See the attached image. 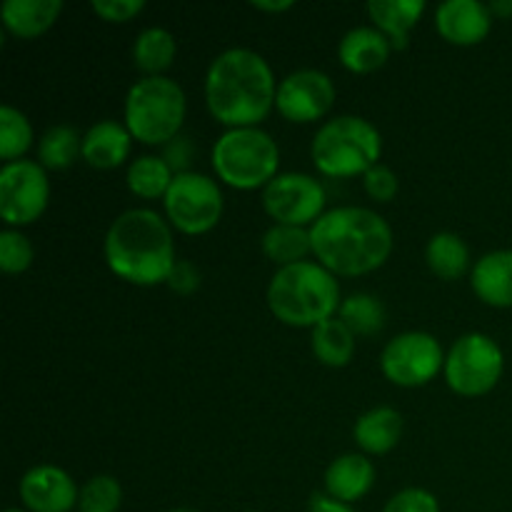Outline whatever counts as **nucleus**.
Returning <instances> with one entry per match:
<instances>
[{
	"label": "nucleus",
	"instance_id": "obj_1",
	"mask_svg": "<svg viewBox=\"0 0 512 512\" xmlns=\"http://www.w3.org/2000/svg\"><path fill=\"white\" fill-rule=\"evenodd\" d=\"M278 80L260 53L228 48L215 55L205 73V105L210 115L233 128H260L275 108Z\"/></svg>",
	"mask_w": 512,
	"mask_h": 512
},
{
	"label": "nucleus",
	"instance_id": "obj_2",
	"mask_svg": "<svg viewBox=\"0 0 512 512\" xmlns=\"http://www.w3.org/2000/svg\"><path fill=\"white\" fill-rule=\"evenodd\" d=\"M310 240L315 260L335 278L373 273L393 253V230L388 220L360 205L325 210L310 228Z\"/></svg>",
	"mask_w": 512,
	"mask_h": 512
},
{
	"label": "nucleus",
	"instance_id": "obj_3",
	"mask_svg": "<svg viewBox=\"0 0 512 512\" xmlns=\"http://www.w3.org/2000/svg\"><path fill=\"white\" fill-rule=\"evenodd\" d=\"M103 253L110 273L140 288L165 283L178 263L170 223L150 208L120 213L110 223Z\"/></svg>",
	"mask_w": 512,
	"mask_h": 512
},
{
	"label": "nucleus",
	"instance_id": "obj_4",
	"mask_svg": "<svg viewBox=\"0 0 512 512\" xmlns=\"http://www.w3.org/2000/svg\"><path fill=\"white\" fill-rule=\"evenodd\" d=\"M340 283L318 260L278 268L268 285V308L290 328H318L340 310Z\"/></svg>",
	"mask_w": 512,
	"mask_h": 512
},
{
	"label": "nucleus",
	"instance_id": "obj_5",
	"mask_svg": "<svg viewBox=\"0 0 512 512\" xmlns=\"http://www.w3.org/2000/svg\"><path fill=\"white\" fill-rule=\"evenodd\" d=\"M383 155V135L360 115H338L325 120L310 145L315 170L325 178L365 175Z\"/></svg>",
	"mask_w": 512,
	"mask_h": 512
},
{
	"label": "nucleus",
	"instance_id": "obj_6",
	"mask_svg": "<svg viewBox=\"0 0 512 512\" xmlns=\"http://www.w3.org/2000/svg\"><path fill=\"white\" fill-rule=\"evenodd\" d=\"M188 113V100L180 83L168 75L140 78L125 95L123 120L133 140L143 145H168L178 138Z\"/></svg>",
	"mask_w": 512,
	"mask_h": 512
},
{
	"label": "nucleus",
	"instance_id": "obj_7",
	"mask_svg": "<svg viewBox=\"0 0 512 512\" xmlns=\"http://www.w3.org/2000/svg\"><path fill=\"white\" fill-rule=\"evenodd\" d=\"M210 163L220 183L235 190H258L278 175L280 148L263 128H233L213 143Z\"/></svg>",
	"mask_w": 512,
	"mask_h": 512
},
{
	"label": "nucleus",
	"instance_id": "obj_8",
	"mask_svg": "<svg viewBox=\"0 0 512 512\" xmlns=\"http://www.w3.org/2000/svg\"><path fill=\"white\" fill-rule=\"evenodd\" d=\"M505 370L503 348L485 333L460 335L445 355V383L455 395L480 398L500 383Z\"/></svg>",
	"mask_w": 512,
	"mask_h": 512
},
{
	"label": "nucleus",
	"instance_id": "obj_9",
	"mask_svg": "<svg viewBox=\"0 0 512 512\" xmlns=\"http://www.w3.org/2000/svg\"><path fill=\"white\" fill-rule=\"evenodd\" d=\"M163 208L165 218L175 230L185 235H203L210 233L223 218L225 198L218 180L185 170L173 178V185L163 198Z\"/></svg>",
	"mask_w": 512,
	"mask_h": 512
},
{
	"label": "nucleus",
	"instance_id": "obj_10",
	"mask_svg": "<svg viewBox=\"0 0 512 512\" xmlns=\"http://www.w3.org/2000/svg\"><path fill=\"white\" fill-rule=\"evenodd\" d=\"M380 370L390 383L400 388L428 385L430 380L438 378L440 370H445L443 345L435 335L423 333V330L400 333L385 343Z\"/></svg>",
	"mask_w": 512,
	"mask_h": 512
},
{
	"label": "nucleus",
	"instance_id": "obj_11",
	"mask_svg": "<svg viewBox=\"0 0 512 512\" xmlns=\"http://www.w3.org/2000/svg\"><path fill=\"white\" fill-rule=\"evenodd\" d=\"M50 200L48 170L38 160H13L0 168V218L10 228L35 223Z\"/></svg>",
	"mask_w": 512,
	"mask_h": 512
},
{
	"label": "nucleus",
	"instance_id": "obj_12",
	"mask_svg": "<svg viewBox=\"0 0 512 512\" xmlns=\"http://www.w3.org/2000/svg\"><path fill=\"white\" fill-rule=\"evenodd\" d=\"M323 183L308 173H278L263 188V210L275 225H298L313 228L315 220L325 213Z\"/></svg>",
	"mask_w": 512,
	"mask_h": 512
},
{
	"label": "nucleus",
	"instance_id": "obj_13",
	"mask_svg": "<svg viewBox=\"0 0 512 512\" xmlns=\"http://www.w3.org/2000/svg\"><path fill=\"white\" fill-rule=\"evenodd\" d=\"M335 103V83L328 73L300 68L278 83L275 110L290 123H315L325 118Z\"/></svg>",
	"mask_w": 512,
	"mask_h": 512
},
{
	"label": "nucleus",
	"instance_id": "obj_14",
	"mask_svg": "<svg viewBox=\"0 0 512 512\" xmlns=\"http://www.w3.org/2000/svg\"><path fill=\"white\" fill-rule=\"evenodd\" d=\"M20 500L28 512H70L78 505L75 480L58 465H35L20 478Z\"/></svg>",
	"mask_w": 512,
	"mask_h": 512
},
{
	"label": "nucleus",
	"instance_id": "obj_15",
	"mask_svg": "<svg viewBox=\"0 0 512 512\" xmlns=\"http://www.w3.org/2000/svg\"><path fill=\"white\" fill-rule=\"evenodd\" d=\"M493 28L490 5L480 0H445L435 8V30L450 45H478Z\"/></svg>",
	"mask_w": 512,
	"mask_h": 512
},
{
	"label": "nucleus",
	"instance_id": "obj_16",
	"mask_svg": "<svg viewBox=\"0 0 512 512\" xmlns=\"http://www.w3.org/2000/svg\"><path fill=\"white\" fill-rule=\"evenodd\" d=\"M375 485V465L363 453H345L325 470V495L353 505L363 500Z\"/></svg>",
	"mask_w": 512,
	"mask_h": 512
},
{
	"label": "nucleus",
	"instance_id": "obj_17",
	"mask_svg": "<svg viewBox=\"0 0 512 512\" xmlns=\"http://www.w3.org/2000/svg\"><path fill=\"white\" fill-rule=\"evenodd\" d=\"M393 45L380 33L378 28L370 25H358L348 30L338 45V60L345 70L355 75H368L383 68L388 63Z\"/></svg>",
	"mask_w": 512,
	"mask_h": 512
},
{
	"label": "nucleus",
	"instance_id": "obj_18",
	"mask_svg": "<svg viewBox=\"0 0 512 512\" xmlns=\"http://www.w3.org/2000/svg\"><path fill=\"white\" fill-rule=\"evenodd\" d=\"M133 135L118 120H100L83 135V160L95 170H113L128 160Z\"/></svg>",
	"mask_w": 512,
	"mask_h": 512
},
{
	"label": "nucleus",
	"instance_id": "obj_19",
	"mask_svg": "<svg viewBox=\"0 0 512 512\" xmlns=\"http://www.w3.org/2000/svg\"><path fill=\"white\" fill-rule=\"evenodd\" d=\"M470 288L490 308H512V250L485 253L470 270Z\"/></svg>",
	"mask_w": 512,
	"mask_h": 512
},
{
	"label": "nucleus",
	"instance_id": "obj_20",
	"mask_svg": "<svg viewBox=\"0 0 512 512\" xmlns=\"http://www.w3.org/2000/svg\"><path fill=\"white\" fill-rule=\"evenodd\" d=\"M63 13V0H5L0 8L5 30L20 40L48 33Z\"/></svg>",
	"mask_w": 512,
	"mask_h": 512
},
{
	"label": "nucleus",
	"instance_id": "obj_21",
	"mask_svg": "<svg viewBox=\"0 0 512 512\" xmlns=\"http://www.w3.org/2000/svg\"><path fill=\"white\" fill-rule=\"evenodd\" d=\"M403 438V415L390 405L368 410L353 425V440L363 455H385Z\"/></svg>",
	"mask_w": 512,
	"mask_h": 512
},
{
	"label": "nucleus",
	"instance_id": "obj_22",
	"mask_svg": "<svg viewBox=\"0 0 512 512\" xmlns=\"http://www.w3.org/2000/svg\"><path fill=\"white\" fill-rule=\"evenodd\" d=\"M428 5L423 0H370L368 15L375 28L390 40L393 50L408 48L415 23L423 18Z\"/></svg>",
	"mask_w": 512,
	"mask_h": 512
},
{
	"label": "nucleus",
	"instance_id": "obj_23",
	"mask_svg": "<svg viewBox=\"0 0 512 512\" xmlns=\"http://www.w3.org/2000/svg\"><path fill=\"white\" fill-rule=\"evenodd\" d=\"M425 260L440 280L463 278L470 268V248L458 233H435L425 245Z\"/></svg>",
	"mask_w": 512,
	"mask_h": 512
},
{
	"label": "nucleus",
	"instance_id": "obj_24",
	"mask_svg": "<svg viewBox=\"0 0 512 512\" xmlns=\"http://www.w3.org/2000/svg\"><path fill=\"white\" fill-rule=\"evenodd\" d=\"M265 258L273 260L278 268L303 263L308 255H313V240H310V228H298V225H270L260 240Z\"/></svg>",
	"mask_w": 512,
	"mask_h": 512
},
{
	"label": "nucleus",
	"instance_id": "obj_25",
	"mask_svg": "<svg viewBox=\"0 0 512 512\" xmlns=\"http://www.w3.org/2000/svg\"><path fill=\"white\" fill-rule=\"evenodd\" d=\"M175 53H178L175 35L158 25L140 30L133 43V63L140 73H145V78L163 75L173 65Z\"/></svg>",
	"mask_w": 512,
	"mask_h": 512
},
{
	"label": "nucleus",
	"instance_id": "obj_26",
	"mask_svg": "<svg viewBox=\"0 0 512 512\" xmlns=\"http://www.w3.org/2000/svg\"><path fill=\"white\" fill-rule=\"evenodd\" d=\"M310 345H313L315 358L323 365H328V368H345L355 355L353 330L338 315L320 323L318 328H313Z\"/></svg>",
	"mask_w": 512,
	"mask_h": 512
},
{
	"label": "nucleus",
	"instance_id": "obj_27",
	"mask_svg": "<svg viewBox=\"0 0 512 512\" xmlns=\"http://www.w3.org/2000/svg\"><path fill=\"white\" fill-rule=\"evenodd\" d=\"M173 178V168L160 155H138L128 165V173H125V183H128L130 193L143 200L165 198L170 185H173Z\"/></svg>",
	"mask_w": 512,
	"mask_h": 512
},
{
	"label": "nucleus",
	"instance_id": "obj_28",
	"mask_svg": "<svg viewBox=\"0 0 512 512\" xmlns=\"http://www.w3.org/2000/svg\"><path fill=\"white\" fill-rule=\"evenodd\" d=\"M83 158V138L73 125H53L40 135L38 163L45 170H68Z\"/></svg>",
	"mask_w": 512,
	"mask_h": 512
},
{
	"label": "nucleus",
	"instance_id": "obj_29",
	"mask_svg": "<svg viewBox=\"0 0 512 512\" xmlns=\"http://www.w3.org/2000/svg\"><path fill=\"white\" fill-rule=\"evenodd\" d=\"M338 318L353 330L355 338H370V335L380 333L388 320V310H385L383 300L375 298L370 293H353L340 303Z\"/></svg>",
	"mask_w": 512,
	"mask_h": 512
},
{
	"label": "nucleus",
	"instance_id": "obj_30",
	"mask_svg": "<svg viewBox=\"0 0 512 512\" xmlns=\"http://www.w3.org/2000/svg\"><path fill=\"white\" fill-rule=\"evenodd\" d=\"M33 145V125L13 105H3L0 108V158L5 163L13 160H23Z\"/></svg>",
	"mask_w": 512,
	"mask_h": 512
},
{
	"label": "nucleus",
	"instance_id": "obj_31",
	"mask_svg": "<svg viewBox=\"0 0 512 512\" xmlns=\"http://www.w3.org/2000/svg\"><path fill=\"white\" fill-rule=\"evenodd\" d=\"M123 505V488L113 475H93L80 488V512H118Z\"/></svg>",
	"mask_w": 512,
	"mask_h": 512
},
{
	"label": "nucleus",
	"instance_id": "obj_32",
	"mask_svg": "<svg viewBox=\"0 0 512 512\" xmlns=\"http://www.w3.org/2000/svg\"><path fill=\"white\" fill-rule=\"evenodd\" d=\"M33 243L20 230L5 228L0 233V268L8 275H20L33 265Z\"/></svg>",
	"mask_w": 512,
	"mask_h": 512
},
{
	"label": "nucleus",
	"instance_id": "obj_33",
	"mask_svg": "<svg viewBox=\"0 0 512 512\" xmlns=\"http://www.w3.org/2000/svg\"><path fill=\"white\" fill-rule=\"evenodd\" d=\"M363 188L375 203H390L398 195V175H395L393 168L378 163L363 175Z\"/></svg>",
	"mask_w": 512,
	"mask_h": 512
},
{
	"label": "nucleus",
	"instance_id": "obj_34",
	"mask_svg": "<svg viewBox=\"0 0 512 512\" xmlns=\"http://www.w3.org/2000/svg\"><path fill=\"white\" fill-rule=\"evenodd\" d=\"M383 512H440V503L430 490L405 488L385 503Z\"/></svg>",
	"mask_w": 512,
	"mask_h": 512
},
{
	"label": "nucleus",
	"instance_id": "obj_35",
	"mask_svg": "<svg viewBox=\"0 0 512 512\" xmlns=\"http://www.w3.org/2000/svg\"><path fill=\"white\" fill-rule=\"evenodd\" d=\"M93 13L105 23H128L135 15L143 13V0H93L90 3Z\"/></svg>",
	"mask_w": 512,
	"mask_h": 512
},
{
	"label": "nucleus",
	"instance_id": "obj_36",
	"mask_svg": "<svg viewBox=\"0 0 512 512\" xmlns=\"http://www.w3.org/2000/svg\"><path fill=\"white\" fill-rule=\"evenodd\" d=\"M168 288L178 295H190L200 288V270L190 260H178L168 275Z\"/></svg>",
	"mask_w": 512,
	"mask_h": 512
},
{
	"label": "nucleus",
	"instance_id": "obj_37",
	"mask_svg": "<svg viewBox=\"0 0 512 512\" xmlns=\"http://www.w3.org/2000/svg\"><path fill=\"white\" fill-rule=\"evenodd\" d=\"M305 512H355L350 505L340 503V500H333L330 495H313L308 503V510Z\"/></svg>",
	"mask_w": 512,
	"mask_h": 512
},
{
	"label": "nucleus",
	"instance_id": "obj_38",
	"mask_svg": "<svg viewBox=\"0 0 512 512\" xmlns=\"http://www.w3.org/2000/svg\"><path fill=\"white\" fill-rule=\"evenodd\" d=\"M250 5L260 13H285V10L295 8L293 0H253Z\"/></svg>",
	"mask_w": 512,
	"mask_h": 512
},
{
	"label": "nucleus",
	"instance_id": "obj_39",
	"mask_svg": "<svg viewBox=\"0 0 512 512\" xmlns=\"http://www.w3.org/2000/svg\"><path fill=\"white\" fill-rule=\"evenodd\" d=\"M490 13L500 15V18H510L512 15V0H495V3H490Z\"/></svg>",
	"mask_w": 512,
	"mask_h": 512
},
{
	"label": "nucleus",
	"instance_id": "obj_40",
	"mask_svg": "<svg viewBox=\"0 0 512 512\" xmlns=\"http://www.w3.org/2000/svg\"><path fill=\"white\" fill-rule=\"evenodd\" d=\"M168 512H200V510H193V508H175V510H168Z\"/></svg>",
	"mask_w": 512,
	"mask_h": 512
},
{
	"label": "nucleus",
	"instance_id": "obj_41",
	"mask_svg": "<svg viewBox=\"0 0 512 512\" xmlns=\"http://www.w3.org/2000/svg\"><path fill=\"white\" fill-rule=\"evenodd\" d=\"M5 512H28V510H20V508H10V510H5Z\"/></svg>",
	"mask_w": 512,
	"mask_h": 512
},
{
	"label": "nucleus",
	"instance_id": "obj_42",
	"mask_svg": "<svg viewBox=\"0 0 512 512\" xmlns=\"http://www.w3.org/2000/svg\"><path fill=\"white\" fill-rule=\"evenodd\" d=\"M248 512H258V510H248Z\"/></svg>",
	"mask_w": 512,
	"mask_h": 512
}]
</instances>
